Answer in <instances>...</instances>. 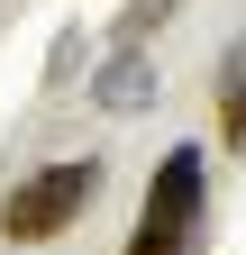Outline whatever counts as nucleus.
Wrapping results in <instances>:
<instances>
[{
    "instance_id": "nucleus-4",
    "label": "nucleus",
    "mask_w": 246,
    "mask_h": 255,
    "mask_svg": "<svg viewBox=\"0 0 246 255\" xmlns=\"http://www.w3.org/2000/svg\"><path fill=\"white\" fill-rule=\"evenodd\" d=\"M219 137H228V155L246 146V73H228V91H219Z\"/></svg>"
},
{
    "instance_id": "nucleus-1",
    "label": "nucleus",
    "mask_w": 246,
    "mask_h": 255,
    "mask_svg": "<svg viewBox=\"0 0 246 255\" xmlns=\"http://www.w3.org/2000/svg\"><path fill=\"white\" fill-rule=\"evenodd\" d=\"M201 210H210V155L201 146H173L155 164V182H146V210H137L128 255H192L201 246Z\"/></svg>"
},
{
    "instance_id": "nucleus-5",
    "label": "nucleus",
    "mask_w": 246,
    "mask_h": 255,
    "mask_svg": "<svg viewBox=\"0 0 246 255\" xmlns=\"http://www.w3.org/2000/svg\"><path fill=\"white\" fill-rule=\"evenodd\" d=\"M173 0H128V18H119V37H146V27H164Z\"/></svg>"
},
{
    "instance_id": "nucleus-2",
    "label": "nucleus",
    "mask_w": 246,
    "mask_h": 255,
    "mask_svg": "<svg viewBox=\"0 0 246 255\" xmlns=\"http://www.w3.org/2000/svg\"><path fill=\"white\" fill-rule=\"evenodd\" d=\"M91 201H101V155H64V164H46V173L9 182V201H0V228H9L18 246H46V237H64Z\"/></svg>"
},
{
    "instance_id": "nucleus-3",
    "label": "nucleus",
    "mask_w": 246,
    "mask_h": 255,
    "mask_svg": "<svg viewBox=\"0 0 246 255\" xmlns=\"http://www.w3.org/2000/svg\"><path fill=\"white\" fill-rule=\"evenodd\" d=\"M155 91H164V73H155V55H146L137 37H119V55L101 64V82H91V101H101L110 119H137V110H155Z\"/></svg>"
}]
</instances>
